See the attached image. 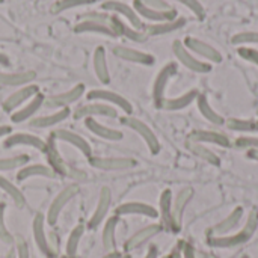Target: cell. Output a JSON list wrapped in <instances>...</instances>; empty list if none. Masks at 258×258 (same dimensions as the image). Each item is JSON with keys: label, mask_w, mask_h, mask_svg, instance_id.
Here are the masks:
<instances>
[{"label": "cell", "mask_w": 258, "mask_h": 258, "mask_svg": "<svg viewBox=\"0 0 258 258\" xmlns=\"http://www.w3.org/2000/svg\"><path fill=\"white\" fill-rule=\"evenodd\" d=\"M172 53H174V56L177 57V60L183 67H186L187 70H190L194 73L207 74V73L212 71V63L204 62L200 57H197L192 51H189L186 48V45L183 44V41H178V39L174 41V44H172Z\"/></svg>", "instance_id": "cell-2"}, {"label": "cell", "mask_w": 258, "mask_h": 258, "mask_svg": "<svg viewBox=\"0 0 258 258\" xmlns=\"http://www.w3.org/2000/svg\"><path fill=\"white\" fill-rule=\"evenodd\" d=\"M116 216H145V218H151L156 219L159 216L157 209H154L153 206L147 204V203H139V201H130V203H124L121 206L116 207L115 210Z\"/></svg>", "instance_id": "cell-18"}, {"label": "cell", "mask_w": 258, "mask_h": 258, "mask_svg": "<svg viewBox=\"0 0 258 258\" xmlns=\"http://www.w3.org/2000/svg\"><path fill=\"white\" fill-rule=\"evenodd\" d=\"M60 258H67V257H60Z\"/></svg>", "instance_id": "cell-62"}, {"label": "cell", "mask_w": 258, "mask_h": 258, "mask_svg": "<svg viewBox=\"0 0 258 258\" xmlns=\"http://www.w3.org/2000/svg\"><path fill=\"white\" fill-rule=\"evenodd\" d=\"M198 94L200 92L197 89H190V91H187V92H184V94H181L178 97L165 98V101H163V104H162L160 109L171 110V112H174V110H183V109H186L187 106H190L197 100Z\"/></svg>", "instance_id": "cell-31"}, {"label": "cell", "mask_w": 258, "mask_h": 258, "mask_svg": "<svg viewBox=\"0 0 258 258\" xmlns=\"http://www.w3.org/2000/svg\"><path fill=\"white\" fill-rule=\"evenodd\" d=\"M258 228V212L254 209L249 212L246 224L243 225V228L236 233V234H227V236H209L207 243L212 248H218V249H230V248H236L240 245H245L246 242H249L252 239V236L255 234Z\"/></svg>", "instance_id": "cell-1"}, {"label": "cell", "mask_w": 258, "mask_h": 258, "mask_svg": "<svg viewBox=\"0 0 258 258\" xmlns=\"http://www.w3.org/2000/svg\"><path fill=\"white\" fill-rule=\"evenodd\" d=\"M181 243V257L183 258H197V252H195V248L187 243V242H183L180 240Z\"/></svg>", "instance_id": "cell-52"}, {"label": "cell", "mask_w": 258, "mask_h": 258, "mask_svg": "<svg viewBox=\"0 0 258 258\" xmlns=\"http://www.w3.org/2000/svg\"><path fill=\"white\" fill-rule=\"evenodd\" d=\"M246 157H248V159H251V160H255V162H258V148L246 150Z\"/></svg>", "instance_id": "cell-55"}, {"label": "cell", "mask_w": 258, "mask_h": 258, "mask_svg": "<svg viewBox=\"0 0 258 258\" xmlns=\"http://www.w3.org/2000/svg\"><path fill=\"white\" fill-rule=\"evenodd\" d=\"M80 20H94V21H103V23H109L110 21V15L106 12H95V11H89L80 15Z\"/></svg>", "instance_id": "cell-49"}, {"label": "cell", "mask_w": 258, "mask_h": 258, "mask_svg": "<svg viewBox=\"0 0 258 258\" xmlns=\"http://www.w3.org/2000/svg\"><path fill=\"white\" fill-rule=\"evenodd\" d=\"M44 101H45V97L41 92H38L23 109H17L15 112L11 113V121L14 124H21V122L30 119L44 106Z\"/></svg>", "instance_id": "cell-25"}, {"label": "cell", "mask_w": 258, "mask_h": 258, "mask_svg": "<svg viewBox=\"0 0 258 258\" xmlns=\"http://www.w3.org/2000/svg\"><path fill=\"white\" fill-rule=\"evenodd\" d=\"M77 194H79V186H76V184H70V186H67L65 189H62V190L56 195V198L51 201V204H50V207H48V210H47V215H45V222H47L48 225H56V222H57V219H59L62 210L65 209V206H67Z\"/></svg>", "instance_id": "cell-5"}, {"label": "cell", "mask_w": 258, "mask_h": 258, "mask_svg": "<svg viewBox=\"0 0 258 258\" xmlns=\"http://www.w3.org/2000/svg\"><path fill=\"white\" fill-rule=\"evenodd\" d=\"M177 3H181L183 6H186L190 12H194V15L200 20L206 18V9L203 6V3L200 0H174Z\"/></svg>", "instance_id": "cell-45"}, {"label": "cell", "mask_w": 258, "mask_h": 258, "mask_svg": "<svg viewBox=\"0 0 258 258\" xmlns=\"http://www.w3.org/2000/svg\"><path fill=\"white\" fill-rule=\"evenodd\" d=\"M86 98L89 101H101V103L115 106V107L121 109L122 112H125L127 115H130L133 112V106L125 97H122L113 91H109V89H92L86 94Z\"/></svg>", "instance_id": "cell-6"}, {"label": "cell", "mask_w": 258, "mask_h": 258, "mask_svg": "<svg viewBox=\"0 0 258 258\" xmlns=\"http://www.w3.org/2000/svg\"><path fill=\"white\" fill-rule=\"evenodd\" d=\"M70 109L63 107V109H59L56 112H53L51 115H45V116H39V118H33L29 125L33 127V128H48V127H53L62 121H65L68 116H70Z\"/></svg>", "instance_id": "cell-34"}, {"label": "cell", "mask_w": 258, "mask_h": 258, "mask_svg": "<svg viewBox=\"0 0 258 258\" xmlns=\"http://www.w3.org/2000/svg\"><path fill=\"white\" fill-rule=\"evenodd\" d=\"M184 26H186V18L177 17L175 20H171V21L145 24L144 26V32H145L147 36H160V35H166V33L175 32V30H178V29H181Z\"/></svg>", "instance_id": "cell-28"}, {"label": "cell", "mask_w": 258, "mask_h": 258, "mask_svg": "<svg viewBox=\"0 0 258 258\" xmlns=\"http://www.w3.org/2000/svg\"><path fill=\"white\" fill-rule=\"evenodd\" d=\"M183 44L197 57H203V59L209 60L210 63H221L222 62V53L218 48H215L213 45L207 44L206 41H201V39L194 38V36H187L183 41Z\"/></svg>", "instance_id": "cell-7"}, {"label": "cell", "mask_w": 258, "mask_h": 258, "mask_svg": "<svg viewBox=\"0 0 258 258\" xmlns=\"http://www.w3.org/2000/svg\"><path fill=\"white\" fill-rule=\"evenodd\" d=\"M227 127L233 132L240 133H258V119H240V118H230L225 121Z\"/></svg>", "instance_id": "cell-41"}, {"label": "cell", "mask_w": 258, "mask_h": 258, "mask_svg": "<svg viewBox=\"0 0 258 258\" xmlns=\"http://www.w3.org/2000/svg\"><path fill=\"white\" fill-rule=\"evenodd\" d=\"M27 162H29L27 154H18L14 157H0V172L21 169L23 166H26Z\"/></svg>", "instance_id": "cell-42"}, {"label": "cell", "mask_w": 258, "mask_h": 258, "mask_svg": "<svg viewBox=\"0 0 258 258\" xmlns=\"http://www.w3.org/2000/svg\"><path fill=\"white\" fill-rule=\"evenodd\" d=\"M237 53H239V56H240L242 59H245V60H248V62L254 63L255 67H258L257 48H252V47H246V45H243V47H239V48H237Z\"/></svg>", "instance_id": "cell-47"}, {"label": "cell", "mask_w": 258, "mask_h": 258, "mask_svg": "<svg viewBox=\"0 0 258 258\" xmlns=\"http://www.w3.org/2000/svg\"><path fill=\"white\" fill-rule=\"evenodd\" d=\"M39 92V88L36 85H26L12 92L5 101H3V110L8 113L15 112L20 106H23L26 101H30L36 94Z\"/></svg>", "instance_id": "cell-12"}, {"label": "cell", "mask_w": 258, "mask_h": 258, "mask_svg": "<svg viewBox=\"0 0 258 258\" xmlns=\"http://www.w3.org/2000/svg\"><path fill=\"white\" fill-rule=\"evenodd\" d=\"M122 257V254L121 252H118V251H110V252H107L106 255H103L101 258H121Z\"/></svg>", "instance_id": "cell-58"}, {"label": "cell", "mask_w": 258, "mask_h": 258, "mask_svg": "<svg viewBox=\"0 0 258 258\" xmlns=\"http://www.w3.org/2000/svg\"><path fill=\"white\" fill-rule=\"evenodd\" d=\"M47 154V160H48V166L54 171L56 175H60V177H67V175H73L70 172V168L65 165V162L60 159V154L53 142V138H50L47 141V147H45V151Z\"/></svg>", "instance_id": "cell-30"}, {"label": "cell", "mask_w": 258, "mask_h": 258, "mask_svg": "<svg viewBox=\"0 0 258 258\" xmlns=\"http://www.w3.org/2000/svg\"><path fill=\"white\" fill-rule=\"evenodd\" d=\"M145 6L151 8V9H156V11H169V9H174L166 0H141Z\"/></svg>", "instance_id": "cell-50"}, {"label": "cell", "mask_w": 258, "mask_h": 258, "mask_svg": "<svg viewBox=\"0 0 258 258\" xmlns=\"http://www.w3.org/2000/svg\"><path fill=\"white\" fill-rule=\"evenodd\" d=\"M144 258H159V249H157V246L151 245L150 249H148V252L145 254Z\"/></svg>", "instance_id": "cell-54"}, {"label": "cell", "mask_w": 258, "mask_h": 258, "mask_svg": "<svg viewBox=\"0 0 258 258\" xmlns=\"http://www.w3.org/2000/svg\"><path fill=\"white\" fill-rule=\"evenodd\" d=\"M197 106H198V110H200V113L209 121V122H212V124H215V125H222V124H225V119H224V116L222 115H219L213 107H212V104L209 103V98H207V95H204V94H198V97H197Z\"/></svg>", "instance_id": "cell-36"}, {"label": "cell", "mask_w": 258, "mask_h": 258, "mask_svg": "<svg viewBox=\"0 0 258 258\" xmlns=\"http://www.w3.org/2000/svg\"><path fill=\"white\" fill-rule=\"evenodd\" d=\"M243 213H245L243 207H236L224 221H221L219 224H216L215 227H212L209 230V236H227V234H230L231 231H234L239 227V224L243 218Z\"/></svg>", "instance_id": "cell-23"}, {"label": "cell", "mask_w": 258, "mask_h": 258, "mask_svg": "<svg viewBox=\"0 0 258 258\" xmlns=\"http://www.w3.org/2000/svg\"><path fill=\"white\" fill-rule=\"evenodd\" d=\"M133 9L138 12L141 18H145L151 23H163V21H171L177 18V11L169 9V11H156L148 6H145L141 0L133 2Z\"/></svg>", "instance_id": "cell-20"}, {"label": "cell", "mask_w": 258, "mask_h": 258, "mask_svg": "<svg viewBox=\"0 0 258 258\" xmlns=\"http://www.w3.org/2000/svg\"><path fill=\"white\" fill-rule=\"evenodd\" d=\"M101 9L106 11V12H113L115 15H121L124 17L132 27L138 29V30H144V23H142V18L138 15V12L127 3L124 2H118V0H107L101 5Z\"/></svg>", "instance_id": "cell-8"}, {"label": "cell", "mask_w": 258, "mask_h": 258, "mask_svg": "<svg viewBox=\"0 0 258 258\" xmlns=\"http://www.w3.org/2000/svg\"><path fill=\"white\" fill-rule=\"evenodd\" d=\"M45 215L42 213H36L35 218H33V224H32V230H33V239H35V243L38 246V249L45 255L47 258H53L54 255V251L51 249L50 246V242H48V237H47V233H45Z\"/></svg>", "instance_id": "cell-14"}, {"label": "cell", "mask_w": 258, "mask_h": 258, "mask_svg": "<svg viewBox=\"0 0 258 258\" xmlns=\"http://www.w3.org/2000/svg\"><path fill=\"white\" fill-rule=\"evenodd\" d=\"M0 189L14 201V204H15L17 207H24V206H26L24 194H23L12 181H9L8 178H5V177H2V175H0Z\"/></svg>", "instance_id": "cell-40"}, {"label": "cell", "mask_w": 258, "mask_h": 258, "mask_svg": "<svg viewBox=\"0 0 258 258\" xmlns=\"http://www.w3.org/2000/svg\"><path fill=\"white\" fill-rule=\"evenodd\" d=\"M94 71L97 79L103 83L107 85L110 82V74H109V67H107V57H106V48L98 45L94 51Z\"/></svg>", "instance_id": "cell-32"}, {"label": "cell", "mask_w": 258, "mask_h": 258, "mask_svg": "<svg viewBox=\"0 0 258 258\" xmlns=\"http://www.w3.org/2000/svg\"><path fill=\"white\" fill-rule=\"evenodd\" d=\"M172 192L171 189H165L160 195L159 200V216L162 221V227L163 230L172 231L174 233V222H172Z\"/></svg>", "instance_id": "cell-26"}, {"label": "cell", "mask_w": 258, "mask_h": 258, "mask_svg": "<svg viewBox=\"0 0 258 258\" xmlns=\"http://www.w3.org/2000/svg\"><path fill=\"white\" fill-rule=\"evenodd\" d=\"M231 42L234 45H249V44H255L258 45V32L254 30H249V32H240V33H236L233 38H231Z\"/></svg>", "instance_id": "cell-44"}, {"label": "cell", "mask_w": 258, "mask_h": 258, "mask_svg": "<svg viewBox=\"0 0 258 258\" xmlns=\"http://www.w3.org/2000/svg\"><path fill=\"white\" fill-rule=\"evenodd\" d=\"M74 32L76 33H100L104 36L118 38L116 32L110 26V21L103 23V21H94V20H80L74 26Z\"/></svg>", "instance_id": "cell-24"}, {"label": "cell", "mask_w": 258, "mask_h": 258, "mask_svg": "<svg viewBox=\"0 0 258 258\" xmlns=\"http://www.w3.org/2000/svg\"><path fill=\"white\" fill-rule=\"evenodd\" d=\"M97 116H106V118H116L118 112L113 106L101 103V101H94L89 104H83L76 109L74 118L76 119H86V118H97Z\"/></svg>", "instance_id": "cell-10"}, {"label": "cell", "mask_w": 258, "mask_h": 258, "mask_svg": "<svg viewBox=\"0 0 258 258\" xmlns=\"http://www.w3.org/2000/svg\"><path fill=\"white\" fill-rule=\"evenodd\" d=\"M32 177H45V178H54L56 174L54 171L47 166V165H26L23 166L18 174H17V178L18 180H27V178H32Z\"/></svg>", "instance_id": "cell-38"}, {"label": "cell", "mask_w": 258, "mask_h": 258, "mask_svg": "<svg viewBox=\"0 0 258 258\" xmlns=\"http://www.w3.org/2000/svg\"><path fill=\"white\" fill-rule=\"evenodd\" d=\"M113 54L122 60H127V62H133V63H139V65H145V67H150V65H154L156 59L153 54L150 53H145V51H141V50H136V48H130V47H125V45H116L113 48Z\"/></svg>", "instance_id": "cell-21"}, {"label": "cell", "mask_w": 258, "mask_h": 258, "mask_svg": "<svg viewBox=\"0 0 258 258\" xmlns=\"http://www.w3.org/2000/svg\"><path fill=\"white\" fill-rule=\"evenodd\" d=\"M119 224V216H110L104 227H103V234H101V242H103V248L110 252V251H115L116 248V239H115V234H116V227Z\"/></svg>", "instance_id": "cell-37"}, {"label": "cell", "mask_w": 258, "mask_h": 258, "mask_svg": "<svg viewBox=\"0 0 258 258\" xmlns=\"http://www.w3.org/2000/svg\"><path fill=\"white\" fill-rule=\"evenodd\" d=\"M187 141L198 142V144H212V145H218V147H224V148L233 147V144L227 135H224L221 132H215V130H194L187 136Z\"/></svg>", "instance_id": "cell-17"}, {"label": "cell", "mask_w": 258, "mask_h": 258, "mask_svg": "<svg viewBox=\"0 0 258 258\" xmlns=\"http://www.w3.org/2000/svg\"><path fill=\"white\" fill-rule=\"evenodd\" d=\"M12 133V128L9 125H0V138L3 136H9Z\"/></svg>", "instance_id": "cell-56"}, {"label": "cell", "mask_w": 258, "mask_h": 258, "mask_svg": "<svg viewBox=\"0 0 258 258\" xmlns=\"http://www.w3.org/2000/svg\"><path fill=\"white\" fill-rule=\"evenodd\" d=\"M85 95V85L82 83H77L76 86H73L71 89L65 91V92H60V94H56V95H51V97H47L44 104L50 109H63L76 101H79L82 97Z\"/></svg>", "instance_id": "cell-9"}, {"label": "cell", "mask_w": 258, "mask_h": 258, "mask_svg": "<svg viewBox=\"0 0 258 258\" xmlns=\"http://www.w3.org/2000/svg\"><path fill=\"white\" fill-rule=\"evenodd\" d=\"M122 121V124L125 125V127H128L130 130H133L135 133H138L142 139H144V142H145V145L148 147V150H150V153L151 154H159L160 153V142H159V139H157V136H156V133L144 122V121H141V119H138V118H133V116H125V118H122L121 119Z\"/></svg>", "instance_id": "cell-3"}, {"label": "cell", "mask_w": 258, "mask_h": 258, "mask_svg": "<svg viewBox=\"0 0 258 258\" xmlns=\"http://www.w3.org/2000/svg\"><path fill=\"white\" fill-rule=\"evenodd\" d=\"M95 2H97V0H59V2H56V3L53 5L51 12H53V14H60V12L74 9V8L92 5V3H95Z\"/></svg>", "instance_id": "cell-43"}, {"label": "cell", "mask_w": 258, "mask_h": 258, "mask_svg": "<svg viewBox=\"0 0 258 258\" xmlns=\"http://www.w3.org/2000/svg\"><path fill=\"white\" fill-rule=\"evenodd\" d=\"M85 234V227L83 225H77L73 228V231L68 236L67 240V246H65V257L67 258H76L77 257V251H79V245L80 240Z\"/></svg>", "instance_id": "cell-39"}, {"label": "cell", "mask_w": 258, "mask_h": 258, "mask_svg": "<svg viewBox=\"0 0 258 258\" xmlns=\"http://www.w3.org/2000/svg\"><path fill=\"white\" fill-rule=\"evenodd\" d=\"M194 198V189L192 187H184L181 189L175 200L172 201V222H174V233H178L181 230V224H183V215L186 207L189 206V203Z\"/></svg>", "instance_id": "cell-15"}, {"label": "cell", "mask_w": 258, "mask_h": 258, "mask_svg": "<svg viewBox=\"0 0 258 258\" xmlns=\"http://www.w3.org/2000/svg\"><path fill=\"white\" fill-rule=\"evenodd\" d=\"M36 79V73L23 71V73H3L0 71V85L3 86H26Z\"/></svg>", "instance_id": "cell-33"}, {"label": "cell", "mask_w": 258, "mask_h": 258, "mask_svg": "<svg viewBox=\"0 0 258 258\" xmlns=\"http://www.w3.org/2000/svg\"><path fill=\"white\" fill-rule=\"evenodd\" d=\"M178 71V67L175 62H168L157 74L156 80H154V85H153V100H154V106L157 109L162 107L163 101H165V92H166V88H168V83L169 80L177 74Z\"/></svg>", "instance_id": "cell-4"}, {"label": "cell", "mask_w": 258, "mask_h": 258, "mask_svg": "<svg viewBox=\"0 0 258 258\" xmlns=\"http://www.w3.org/2000/svg\"><path fill=\"white\" fill-rule=\"evenodd\" d=\"M121 258H132V255H130V254H124Z\"/></svg>", "instance_id": "cell-59"}, {"label": "cell", "mask_w": 258, "mask_h": 258, "mask_svg": "<svg viewBox=\"0 0 258 258\" xmlns=\"http://www.w3.org/2000/svg\"><path fill=\"white\" fill-rule=\"evenodd\" d=\"M2 2H3V0H0V3H2Z\"/></svg>", "instance_id": "cell-61"}, {"label": "cell", "mask_w": 258, "mask_h": 258, "mask_svg": "<svg viewBox=\"0 0 258 258\" xmlns=\"http://www.w3.org/2000/svg\"><path fill=\"white\" fill-rule=\"evenodd\" d=\"M110 204H112V192L109 187H101L100 190V195H98V201H97V207L88 222V228L89 230H97L103 221L106 219L107 213H109V209H110Z\"/></svg>", "instance_id": "cell-13"}, {"label": "cell", "mask_w": 258, "mask_h": 258, "mask_svg": "<svg viewBox=\"0 0 258 258\" xmlns=\"http://www.w3.org/2000/svg\"><path fill=\"white\" fill-rule=\"evenodd\" d=\"M85 125H86V128H88L92 135H95V136H98V138H101V139H106V141L118 142V141H121V139L124 138V135H122L119 130L110 128V127H107V125L98 122L95 118H86V119H85Z\"/></svg>", "instance_id": "cell-29"}, {"label": "cell", "mask_w": 258, "mask_h": 258, "mask_svg": "<svg viewBox=\"0 0 258 258\" xmlns=\"http://www.w3.org/2000/svg\"><path fill=\"white\" fill-rule=\"evenodd\" d=\"M163 227L160 224H151L144 227L142 230H139L138 233H135L132 237H128V240L124 243V249L125 252H132L138 248H141L142 245H145L147 242H150L153 237H156L159 233H162Z\"/></svg>", "instance_id": "cell-19"}, {"label": "cell", "mask_w": 258, "mask_h": 258, "mask_svg": "<svg viewBox=\"0 0 258 258\" xmlns=\"http://www.w3.org/2000/svg\"><path fill=\"white\" fill-rule=\"evenodd\" d=\"M0 65H2V67H9V65H11L9 57H8L5 53H2V51H0Z\"/></svg>", "instance_id": "cell-57"}, {"label": "cell", "mask_w": 258, "mask_h": 258, "mask_svg": "<svg viewBox=\"0 0 258 258\" xmlns=\"http://www.w3.org/2000/svg\"><path fill=\"white\" fill-rule=\"evenodd\" d=\"M51 138L53 139H57V141H62V142H67L70 144L71 147L77 148L85 157H92V150H91V145L82 138L79 136L77 133L71 132V130H67V128H59L56 132L51 133Z\"/></svg>", "instance_id": "cell-22"}, {"label": "cell", "mask_w": 258, "mask_h": 258, "mask_svg": "<svg viewBox=\"0 0 258 258\" xmlns=\"http://www.w3.org/2000/svg\"><path fill=\"white\" fill-rule=\"evenodd\" d=\"M89 165L101 171H125L135 168L138 162L130 157H89Z\"/></svg>", "instance_id": "cell-11"}, {"label": "cell", "mask_w": 258, "mask_h": 258, "mask_svg": "<svg viewBox=\"0 0 258 258\" xmlns=\"http://www.w3.org/2000/svg\"><path fill=\"white\" fill-rule=\"evenodd\" d=\"M186 147H187V150H189L195 157H198V159L207 162V163L212 165V166H221V157H219L216 153H213L210 148H207L206 145L198 144V142L187 141V142H186Z\"/></svg>", "instance_id": "cell-35"}, {"label": "cell", "mask_w": 258, "mask_h": 258, "mask_svg": "<svg viewBox=\"0 0 258 258\" xmlns=\"http://www.w3.org/2000/svg\"><path fill=\"white\" fill-rule=\"evenodd\" d=\"M110 26L116 32L118 36H125L127 39L135 41V42H144L148 38L144 30H138L132 27L130 24H125L118 15H110Z\"/></svg>", "instance_id": "cell-27"}, {"label": "cell", "mask_w": 258, "mask_h": 258, "mask_svg": "<svg viewBox=\"0 0 258 258\" xmlns=\"http://www.w3.org/2000/svg\"><path fill=\"white\" fill-rule=\"evenodd\" d=\"M166 258H183L181 257V243L180 242H178V245L171 251V254Z\"/></svg>", "instance_id": "cell-53"}, {"label": "cell", "mask_w": 258, "mask_h": 258, "mask_svg": "<svg viewBox=\"0 0 258 258\" xmlns=\"http://www.w3.org/2000/svg\"><path fill=\"white\" fill-rule=\"evenodd\" d=\"M163 258H166V257H163Z\"/></svg>", "instance_id": "cell-63"}, {"label": "cell", "mask_w": 258, "mask_h": 258, "mask_svg": "<svg viewBox=\"0 0 258 258\" xmlns=\"http://www.w3.org/2000/svg\"><path fill=\"white\" fill-rule=\"evenodd\" d=\"M234 147L239 150H251V148H258V138L252 136H242L234 141Z\"/></svg>", "instance_id": "cell-48"}, {"label": "cell", "mask_w": 258, "mask_h": 258, "mask_svg": "<svg viewBox=\"0 0 258 258\" xmlns=\"http://www.w3.org/2000/svg\"><path fill=\"white\" fill-rule=\"evenodd\" d=\"M5 148H12V147H30L35 148L38 151H45L47 142L42 141L41 138L30 135V133H11L9 136H6V139L3 141Z\"/></svg>", "instance_id": "cell-16"}, {"label": "cell", "mask_w": 258, "mask_h": 258, "mask_svg": "<svg viewBox=\"0 0 258 258\" xmlns=\"http://www.w3.org/2000/svg\"><path fill=\"white\" fill-rule=\"evenodd\" d=\"M5 210H6L5 203H0V240L3 243H6V245H11L14 242V237L9 233V230L6 227V222H5Z\"/></svg>", "instance_id": "cell-46"}, {"label": "cell", "mask_w": 258, "mask_h": 258, "mask_svg": "<svg viewBox=\"0 0 258 258\" xmlns=\"http://www.w3.org/2000/svg\"><path fill=\"white\" fill-rule=\"evenodd\" d=\"M17 258H30L27 242L21 237L17 239Z\"/></svg>", "instance_id": "cell-51"}, {"label": "cell", "mask_w": 258, "mask_h": 258, "mask_svg": "<svg viewBox=\"0 0 258 258\" xmlns=\"http://www.w3.org/2000/svg\"><path fill=\"white\" fill-rule=\"evenodd\" d=\"M242 258H249V257H248V255H243V257H242Z\"/></svg>", "instance_id": "cell-60"}]
</instances>
